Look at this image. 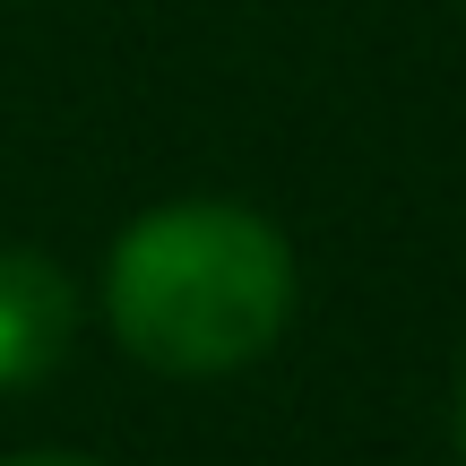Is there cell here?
I'll use <instances>...</instances> for the list:
<instances>
[{
    "label": "cell",
    "mask_w": 466,
    "mask_h": 466,
    "mask_svg": "<svg viewBox=\"0 0 466 466\" xmlns=\"http://www.w3.org/2000/svg\"><path fill=\"white\" fill-rule=\"evenodd\" d=\"M113 337L156 371L217 380L259 363L294 319V242L242 199L147 208L104 268Z\"/></svg>",
    "instance_id": "1"
},
{
    "label": "cell",
    "mask_w": 466,
    "mask_h": 466,
    "mask_svg": "<svg viewBox=\"0 0 466 466\" xmlns=\"http://www.w3.org/2000/svg\"><path fill=\"white\" fill-rule=\"evenodd\" d=\"M78 337V294L44 250H9L0 242V389L44 380Z\"/></svg>",
    "instance_id": "2"
},
{
    "label": "cell",
    "mask_w": 466,
    "mask_h": 466,
    "mask_svg": "<svg viewBox=\"0 0 466 466\" xmlns=\"http://www.w3.org/2000/svg\"><path fill=\"white\" fill-rule=\"evenodd\" d=\"M0 466H96V458H69V450H26V458H0Z\"/></svg>",
    "instance_id": "3"
}]
</instances>
